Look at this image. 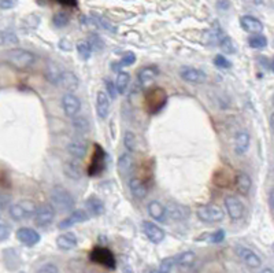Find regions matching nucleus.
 Wrapping results in <instances>:
<instances>
[{"label":"nucleus","mask_w":274,"mask_h":273,"mask_svg":"<svg viewBox=\"0 0 274 273\" xmlns=\"http://www.w3.org/2000/svg\"><path fill=\"white\" fill-rule=\"evenodd\" d=\"M17 3L18 0H0V7L2 10H10V9H14Z\"/></svg>","instance_id":"49530a36"},{"label":"nucleus","mask_w":274,"mask_h":273,"mask_svg":"<svg viewBox=\"0 0 274 273\" xmlns=\"http://www.w3.org/2000/svg\"><path fill=\"white\" fill-rule=\"evenodd\" d=\"M89 259L92 262L103 265L105 268H109L114 270L117 268V261H115L114 254L106 247H95L89 254Z\"/></svg>","instance_id":"39448f33"},{"label":"nucleus","mask_w":274,"mask_h":273,"mask_svg":"<svg viewBox=\"0 0 274 273\" xmlns=\"http://www.w3.org/2000/svg\"><path fill=\"white\" fill-rule=\"evenodd\" d=\"M260 273H274L273 269H263Z\"/></svg>","instance_id":"864d4df0"},{"label":"nucleus","mask_w":274,"mask_h":273,"mask_svg":"<svg viewBox=\"0 0 274 273\" xmlns=\"http://www.w3.org/2000/svg\"><path fill=\"white\" fill-rule=\"evenodd\" d=\"M273 103H274V97H273Z\"/></svg>","instance_id":"4d7b16f0"},{"label":"nucleus","mask_w":274,"mask_h":273,"mask_svg":"<svg viewBox=\"0 0 274 273\" xmlns=\"http://www.w3.org/2000/svg\"><path fill=\"white\" fill-rule=\"evenodd\" d=\"M88 43H89L90 46H92V48L95 50V48H102L103 47V41L100 40V37L99 36H96V35H90L89 36V40H86Z\"/></svg>","instance_id":"c03bdc74"},{"label":"nucleus","mask_w":274,"mask_h":273,"mask_svg":"<svg viewBox=\"0 0 274 273\" xmlns=\"http://www.w3.org/2000/svg\"><path fill=\"white\" fill-rule=\"evenodd\" d=\"M249 144H251V137L248 132L239 131L234 136V152L237 155H244L248 151Z\"/></svg>","instance_id":"a211bd4d"},{"label":"nucleus","mask_w":274,"mask_h":273,"mask_svg":"<svg viewBox=\"0 0 274 273\" xmlns=\"http://www.w3.org/2000/svg\"><path fill=\"white\" fill-rule=\"evenodd\" d=\"M5 62L17 70H26L35 63V55L22 48H14L6 52Z\"/></svg>","instance_id":"f03ea898"},{"label":"nucleus","mask_w":274,"mask_h":273,"mask_svg":"<svg viewBox=\"0 0 274 273\" xmlns=\"http://www.w3.org/2000/svg\"><path fill=\"white\" fill-rule=\"evenodd\" d=\"M129 161H132V159H130V157L128 155V154H124V155L121 157L120 163H118V166H120L121 172H126V169H128V167H129V165H130Z\"/></svg>","instance_id":"a18cd8bd"},{"label":"nucleus","mask_w":274,"mask_h":273,"mask_svg":"<svg viewBox=\"0 0 274 273\" xmlns=\"http://www.w3.org/2000/svg\"><path fill=\"white\" fill-rule=\"evenodd\" d=\"M55 212H56V210H55L52 205H48V203L41 205L40 208H37V212H36V214L33 216L35 224L40 228L48 227V225L54 221Z\"/></svg>","instance_id":"0eeeda50"},{"label":"nucleus","mask_w":274,"mask_h":273,"mask_svg":"<svg viewBox=\"0 0 274 273\" xmlns=\"http://www.w3.org/2000/svg\"><path fill=\"white\" fill-rule=\"evenodd\" d=\"M45 78L50 81L51 84L54 85H59L62 77L65 74V70L60 67L59 65H56L55 62H50L47 67H45Z\"/></svg>","instance_id":"aec40b11"},{"label":"nucleus","mask_w":274,"mask_h":273,"mask_svg":"<svg viewBox=\"0 0 274 273\" xmlns=\"http://www.w3.org/2000/svg\"><path fill=\"white\" fill-rule=\"evenodd\" d=\"M124 146L128 151H135L136 146H137V139L136 135L132 131H126L124 135Z\"/></svg>","instance_id":"f704fd0d"},{"label":"nucleus","mask_w":274,"mask_h":273,"mask_svg":"<svg viewBox=\"0 0 274 273\" xmlns=\"http://www.w3.org/2000/svg\"><path fill=\"white\" fill-rule=\"evenodd\" d=\"M18 44V36L13 31L2 32V46H15Z\"/></svg>","instance_id":"e433bc0d"},{"label":"nucleus","mask_w":274,"mask_h":273,"mask_svg":"<svg viewBox=\"0 0 274 273\" xmlns=\"http://www.w3.org/2000/svg\"><path fill=\"white\" fill-rule=\"evenodd\" d=\"M56 246L60 250H73L77 246V236L73 232H63L60 233L59 236L56 238Z\"/></svg>","instance_id":"b1692460"},{"label":"nucleus","mask_w":274,"mask_h":273,"mask_svg":"<svg viewBox=\"0 0 274 273\" xmlns=\"http://www.w3.org/2000/svg\"><path fill=\"white\" fill-rule=\"evenodd\" d=\"M269 203L270 206H271V209L274 210V188L270 191V195H269Z\"/></svg>","instance_id":"3c124183"},{"label":"nucleus","mask_w":274,"mask_h":273,"mask_svg":"<svg viewBox=\"0 0 274 273\" xmlns=\"http://www.w3.org/2000/svg\"><path fill=\"white\" fill-rule=\"evenodd\" d=\"M195 261H196V255L194 251H184L179 254L178 257H175V265L181 272L190 270L194 266Z\"/></svg>","instance_id":"5701e85b"},{"label":"nucleus","mask_w":274,"mask_h":273,"mask_svg":"<svg viewBox=\"0 0 274 273\" xmlns=\"http://www.w3.org/2000/svg\"><path fill=\"white\" fill-rule=\"evenodd\" d=\"M196 214L200 221L206 224L221 223L225 218L224 210L217 205H202L196 210Z\"/></svg>","instance_id":"20e7f679"},{"label":"nucleus","mask_w":274,"mask_h":273,"mask_svg":"<svg viewBox=\"0 0 274 273\" xmlns=\"http://www.w3.org/2000/svg\"><path fill=\"white\" fill-rule=\"evenodd\" d=\"M59 84L63 86L67 92H73L78 88L80 80H78V77L75 76L74 73H71V71H65V74L62 77V80H60Z\"/></svg>","instance_id":"cd10ccee"},{"label":"nucleus","mask_w":274,"mask_h":273,"mask_svg":"<svg viewBox=\"0 0 274 273\" xmlns=\"http://www.w3.org/2000/svg\"><path fill=\"white\" fill-rule=\"evenodd\" d=\"M214 65L217 66V67H219V69H229L230 62L228 61L224 55L218 54V55H215L214 58Z\"/></svg>","instance_id":"ea45409f"},{"label":"nucleus","mask_w":274,"mask_h":273,"mask_svg":"<svg viewBox=\"0 0 274 273\" xmlns=\"http://www.w3.org/2000/svg\"><path fill=\"white\" fill-rule=\"evenodd\" d=\"M60 105H62V109H63L66 116L70 117V118H74V117L80 114L81 101L75 97L73 92H66L65 95L62 97Z\"/></svg>","instance_id":"423d86ee"},{"label":"nucleus","mask_w":274,"mask_h":273,"mask_svg":"<svg viewBox=\"0 0 274 273\" xmlns=\"http://www.w3.org/2000/svg\"><path fill=\"white\" fill-rule=\"evenodd\" d=\"M51 205L54 206L56 212L69 213L74 210L75 201L69 190H66L62 186H55L50 197Z\"/></svg>","instance_id":"f257e3e1"},{"label":"nucleus","mask_w":274,"mask_h":273,"mask_svg":"<svg viewBox=\"0 0 274 273\" xmlns=\"http://www.w3.org/2000/svg\"><path fill=\"white\" fill-rule=\"evenodd\" d=\"M143 232L148 238V240L155 244L163 242L166 233L160 227H158L156 224H154L152 221H143Z\"/></svg>","instance_id":"4468645a"},{"label":"nucleus","mask_w":274,"mask_h":273,"mask_svg":"<svg viewBox=\"0 0 274 273\" xmlns=\"http://www.w3.org/2000/svg\"><path fill=\"white\" fill-rule=\"evenodd\" d=\"M92 46H90L88 41H81L77 44V52H78V56H80L82 61H88L92 55Z\"/></svg>","instance_id":"72a5a7b5"},{"label":"nucleus","mask_w":274,"mask_h":273,"mask_svg":"<svg viewBox=\"0 0 274 273\" xmlns=\"http://www.w3.org/2000/svg\"><path fill=\"white\" fill-rule=\"evenodd\" d=\"M129 188L132 191V195L137 199H144L148 195V188L145 183L139 178V177H132L129 180Z\"/></svg>","instance_id":"4be33fe9"},{"label":"nucleus","mask_w":274,"mask_h":273,"mask_svg":"<svg viewBox=\"0 0 274 273\" xmlns=\"http://www.w3.org/2000/svg\"><path fill=\"white\" fill-rule=\"evenodd\" d=\"M234 251L237 254V257H239L247 266H249V268L254 269L259 268L260 265H262V259H260L252 250H249V248L243 247V246H237V247L234 248Z\"/></svg>","instance_id":"f8f14e48"},{"label":"nucleus","mask_w":274,"mask_h":273,"mask_svg":"<svg viewBox=\"0 0 274 273\" xmlns=\"http://www.w3.org/2000/svg\"><path fill=\"white\" fill-rule=\"evenodd\" d=\"M130 82V74L128 71L121 70L118 71V74H117V78H115V86H117V91L120 95H124L126 89H128V86H129Z\"/></svg>","instance_id":"c756f323"},{"label":"nucleus","mask_w":274,"mask_h":273,"mask_svg":"<svg viewBox=\"0 0 274 273\" xmlns=\"http://www.w3.org/2000/svg\"><path fill=\"white\" fill-rule=\"evenodd\" d=\"M270 125H271V131H273L274 133V112L273 114H271V117H270Z\"/></svg>","instance_id":"603ef678"},{"label":"nucleus","mask_w":274,"mask_h":273,"mask_svg":"<svg viewBox=\"0 0 274 273\" xmlns=\"http://www.w3.org/2000/svg\"><path fill=\"white\" fill-rule=\"evenodd\" d=\"M69 14L65 13V11H59L56 13L54 17H52V24H54L56 28H65L67 24H69Z\"/></svg>","instance_id":"4c0bfd02"},{"label":"nucleus","mask_w":274,"mask_h":273,"mask_svg":"<svg viewBox=\"0 0 274 273\" xmlns=\"http://www.w3.org/2000/svg\"><path fill=\"white\" fill-rule=\"evenodd\" d=\"M224 239H225V231L224 229H218V231H214V232L202 235L200 238H198V240H206V242H210V243H221V242H224Z\"/></svg>","instance_id":"473e14b6"},{"label":"nucleus","mask_w":274,"mask_h":273,"mask_svg":"<svg viewBox=\"0 0 274 273\" xmlns=\"http://www.w3.org/2000/svg\"><path fill=\"white\" fill-rule=\"evenodd\" d=\"M110 99L109 94L105 91H99L96 95V114L100 120H106L110 113Z\"/></svg>","instance_id":"dca6fc26"},{"label":"nucleus","mask_w":274,"mask_h":273,"mask_svg":"<svg viewBox=\"0 0 274 273\" xmlns=\"http://www.w3.org/2000/svg\"><path fill=\"white\" fill-rule=\"evenodd\" d=\"M67 152L73 159H78V161L84 159L86 152H88V142L85 140L84 137H74L67 146Z\"/></svg>","instance_id":"9b49d317"},{"label":"nucleus","mask_w":274,"mask_h":273,"mask_svg":"<svg viewBox=\"0 0 274 273\" xmlns=\"http://www.w3.org/2000/svg\"><path fill=\"white\" fill-rule=\"evenodd\" d=\"M105 159L106 154L103 151V148L96 144L95 155H94V159H92V163H90L89 167V176H96V174H99L105 169Z\"/></svg>","instance_id":"6ab92c4d"},{"label":"nucleus","mask_w":274,"mask_h":273,"mask_svg":"<svg viewBox=\"0 0 274 273\" xmlns=\"http://www.w3.org/2000/svg\"><path fill=\"white\" fill-rule=\"evenodd\" d=\"M56 2H59L60 5L63 6H69V7H74V6H77V0H56Z\"/></svg>","instance_id":"09e8293b"},{"label":"nucleus","mask_w":274,"mask_h":273,"mask_svg":"<svg viewBox=\"0 0 274 273\" xmlns=\"http://www.w3.org/2000/svg\"><path fill=\"white\" fill-rule=\"evenodd\" d=\"M10 233H11L10 225L6 223V221H2V223H0V239H2V242H5L6 239L10 236Z\"/></svg>","instance_id":"a19ab883"},{"label":"nucleus","mask_w":274,"mask_h":273,"mask_svg":"<svg viewBox=\"0 0 274 273\" xmlns=\"http://www.w3.org/2000/svg\"><path fill=\"white\" fill-rule=\"evenodd\" d=\"M106 89H107V94H109V97L111 98V99H115V97H117V94H118V91H117V86H115V82H113V81H106Z\"/></svg>","instance_id":"37998d69"},{"label":"nucleus","mask_w":274,"mask_h":273,"mask_svg":"<svg viewBox=\"0 0 274 273\" xmlns=\"http://www.w3.org/2000/svg\"><path fill=\"white\" fill-rule=\"evenodd\" d=\"M179 76H181L182 80L190 82V84H194V85L203 84L207 80L205 71L196 69V67H192V66H182L179 69Z\"/></svg>","instance_id":"1a4fd4ad"},{"label":"nucleus","mask_w":274,"mask_h":273,"mask_svg":"<svg viewBox=\"0 0 274 273\" xmlns=\"http://www.w3.org/2000/svg\"><path fill=\"white\" fill-rule=\"evenodd\" d=\"M159 74V70L155 66H145L143 69H140L139 74H137V80L141 88H147L150 86L155 81V78Z\"/></svg>","instance_id":"2eb2a0df"},{"label":"nucleus","mask_w":274,"mask_h":273,"mask_svg":"<svg viewBox=\"0 0 274 273\" xmlns=\"http://www.w3.org/2000/svg\"><path fill=\"white\" fill-rule=\"evenodd\" d=\"M224 205L225 208H226V213L229 214V217L233 221H237V220H240L244 216V205L237 197H234V195L225 197Z\"/></svg>","instance_id":"6e6552de"},{"label":"nucleus","mask_w":274,"mask_h":273,"mask_svg":"<svg viewBox=\"0 0 274 273\" xmlns=\"http://www.w3.org/2000/svg\"><path fill=\"white\" fill-rule=\"evenodd\" d=\"M15 236L18 239V242L25 244V246H29V247L36 246L37 243L40 242V233L35 231V229H32V228H20L15 232Z\"/></svg>","instance_id":"ddd939ff"},{"label":"nucleus","mask_w":274,"mask_h":273,"mask_svg":"<svg viewBox=\"0 0 274 273\" xmlns=\"http://www.w3.org/2000/svg\"><path fill=\"white\" fill-rule=\"evenodd\" d=\"M270 67H271V70H273V73H274V59H273V62H271V66H270Z\"/></svg>","instance_id":"5fc2aeb1"},{"label":"nucleus","mask_w":274,"mask_h":273,"mask_svg":"<svg viewBox=\"0 0 274 273\" xmlns=\"http://www.w3.org/2000/svg\"><path fill=\"white\" fill-rule=\"evenodd\" d=\"M248 46L251 48H264V47L267 46V39L263 35H260V33L251 36L248 39Z\"/></svg>","instance_id":"c9c22d12"},{"label":"nucleus","mask_w":274,"mask_h":273,"mask_svg":"<svg viewBox=\"0 0 274 273\" xmlns=\"http://www.w3.org/2000/svg\"><path fill=\"white\" fill-rule=\"evenodd\" d=\"M174 265H175V257L163 258L159 265V269H158V273H170Z\"/></svg>","instance_id":"58836bf2"},{"label":"nucleus","mask_w":274,"mask_h":273,"mask_svg":"<svg viewBox=\"0 0 274 273\" xmlns=\"http://www.w3.org/2000/svg\"><path fill=\"white\" fill-rule=\"evenodd\" d=\"M244 3L247 5H252V6H262L263 5V0H243Z\"/></svg>","instance_id":"8fccbe9b"},{"label":"nucleus","mask_w":274,"mask_h":273,"mask_svg":"<svg viewBox=\"0 0 274 273\" xmlns=\"http://www.w3.org/2000/svg\"><path fill=\"white\" fill-rule=\"evenodd\" d=\"M136 62V55L133 52H128V54H125L122 58H121L120 61L115 62L111 65V69L115 71H121V69H124V67H128V66L133 65Z\"/></svg>","instance_id":"7c9ffc66"},{"label":"nucleus","mask_w":274,"mask_h":273,"mask_svg":"<svg viewBox=\"0 0 274 273\" xmlns=\"http://www.w3.org/2000/svg\"><path fill=\"white\" fill-rule=\"evenodd\" d=\"M217 7L221 10H228L230 7L229 0H217Z\"/></svg>","instance_id":"de8ad7c7"},{"label":"nucleus","mask_w":274,"mask_h":273,"mask_svg":"<svg viewBox=\"0 0 274 273\" xmlns=\"http://www.w3.org/2000/svg\"><path fill=\"white\" fill-rule=\"evenodd\" d=\"M73 128L78 135H84V133L89 131V122L84 116L78 114V116L73 118Z\"/></svg>","instance_id":"2f4dec72"},{"label":"nucleus","mask_w":274,"mask_h":273,"mask_svg":"<svg viewBox=\"0 0 274 273\" xmlns=\"http://www.w3.org/2000/svg\"><path fill=\"white\" fill-rule=\"evenodd\" d=\"M271 250H273V253H274V243H273V246H271Z\"/></svg>","instance_id":"6e6d98bb"},{"label":"nucleus","mask_w":274,"mask_h":273,"mask_svg":"<svg viewBox=\"0 0 274 273\" xmlns=\"http://www.w3.org/2000/svg\"><path fill=\"white\" fill-rule=\"evenodd\" d=\"M36 212H37L36 203L33 201H29V199H22V201L11 205L10 208H9V214H10V217L14 221L28 220L32 216H35Z\"/></svg>","instance_id":"7ed1b4c3"},{"label":"nucleus","mask_w":274,"mask_h":273,"mask_svg":"<svg viewBox=\"0 0 274 273\" xmlns=\"http://www.w3.org/2000/svg\"><path fill=\"white\" fill-rule=\"evenodd\" d=\"M234 183H236V190L239 191L240 195H248L249 190L252 187V180H251V177L247 173H237L236 178H234Z\"/></svg>","instance_id":"393cba45"},{"label":"nucleus","mask_w":274,"mask_h":273,"mask_svg":"<svg viewBox=\"0 0 274 273\" xmlns=\"http://www.w3.org/2000/svg\"><path fill=\"white\" fill-rule=\"evenodd\" d=\"M63 173H65V176L69 177L70 180H80L82 174H84V170H82L80 161L71 158V161H67L65 163Z\"/></svg>","instance_id":"412c9836"},{"label":"nucleus","mask_w":274,"mask_h":273,"mask_svg":"<svg viewBox=\"0 0 274 273\" xmlns=\"http://www.w3.org/2000/svg\"><path fill=\"white\" fill-rule=\"evenodd\" d=\"M37 273H60L59 268L55 265V263H44L41 265Z\"/></svg>","instance_id":"79ce46f5"},{"label":"nucleus","mask_w":274,"mask_h":273,"mask_svg":"<svg viewBox=\"0 0 274 273\" xmlns=\"http://www.w3.org/2000/svg\"><path fill=\"white\" fill-rule=\"evenodd\" d=\"M85 206H86V212L94 217H99L105 213V205L102 202V199H99L95 195H92L85 201Z\"/></svg>","instance_id":"bb28decb"},{"label":"nucleus","mask_w":274,"mask_h":273,"mask_svg":"<svg viewBox=\"0 0 274 273\" xmlns=\"http://www.w3.org/2000/svg\"><path fill=\"white\" fill-rule=\"evenodd\" d=\"M240 25L244 29L245 32L248 33H252V35H258L260 32L263 31V24L260 22L258 18H255L252 16H243L240 18Z\"/></svg>","instance_id":"f3484780"},{"label":"nucleus","mask_w":274,"mask_h":273,"mask_svg":"<svg viewBox=\"0 0 274 273\" xmlns=\"http://www.w3.org/2000/svg\"><path fill=\"white\" fill-rule=\"evenodd\" d=\"M89 217V213L84 210V209H77V210H73L70 213L69 216L66 218H63L59 224H58V228L60 231H65V229H69V228L74 227L75 224L85 223Z\"/></svg>","instance_id":"9d476101"},{"label":"nucleus","mask_w":274,"mask_h":273,"mask_svg":"<svg viewBox=\"0 0 274 273\" xmlns=\"http://www.w3.org/2000/svg\"><path fill=\"white\" fill-rule=\"evenodd\" d=\"M167 216H169L171 220H175V221H179V220H184L187 217V209L182 206V205H178V203H169L167 205Z\"/></svg>","instance_id":"c85d7f7f"},{"label":"nucleus","mask_w":274,"mask_h":273,"mask_svg":"<svg viewBox=\"0 0 274 273\" xmlns=\"http://www.w3.org/2000/svg\"><path fill=\"white\" fill-rule=\"evenodd\" d=\"M147 212H148L151 217L154 218L155 221H159V223H163L164 220H166V216H167L166 208L158 201H152V202L148 203Z\"/></svg>","instance_id":"a878e982"}]
</instances>
